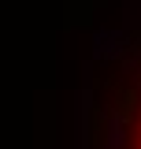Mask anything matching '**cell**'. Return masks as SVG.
<instances>
[{"label": "cell", "instance_id": "cell-1", "mask_svg": "<svg viewBox=\"0 0 141 149\" xmlns=\"http://www.w3.org/2000/svg\"><path fill=\"white\" fill-rule=\"evenodd\" d=\"M119 149H141V101H138V108H134V119L126 123L123 138H119Z\"/></svg>", "mask_w": 141, "mask_h": 149}]
</instances>
